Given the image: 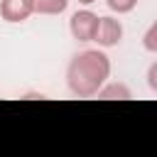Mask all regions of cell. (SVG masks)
<instances>
[{
  "label": "cell",
  "instance_id": "7a4b0ae2",
  "mask_svg": "<svg viewBox=\"0 0 157 157\" xmlns=\"http://www.w3.org/2000/svg\"><path fill=\"white\" fill-rule=\"evenodd\" d=\"M98 15L91 12V10H76L69 20V32L76 42H93L96 37V29H98Z\"/></svg>",
  "mask_w": 157,
  "mask_h": 157
},
{
  "label": "cell",
  "instance_id": "52a82bcc",
  "mask_svg": "<svg viewBox=\"0 0 157 157\" xmlns=\"http://www.w3.org/2000/svg\"><path fill=\"white\" fill-rule=\"evenodd\" d=\"M108 10L110 12H118V15H128L137 7V0H105Z\"/></svg>",
  "mask_w": 157,
  "mask_h": 157
},
{
  "label": "cell",
  "instance_id": "30bf717a",
  "mask_svg": "<svg viewBox=\"0 0 157 157\" xmlns=\"http://www.w3.org/2000/svg\"><path fill=\"white\" fill-rule=\"evenodd\" d=\"M96 0H78V5H93Z\"/></svg>",
  "mask_w": 157,
  "mask_h": 157
},
{
  "label": "cell",
  "instance_id": "277c9868",
  "mask_svg": "<svg viewBox=\"0 0 157 157\" xmlns=\"http://www.w3.org/2000/svg\"><path fill=\"white\" fill-rule=\"evenodd\" d=\"M29 15H34L32 0H0V17L5 22L17 25V22L29 20Z\"/></svg>",
  "mask_w": 157,
  "mask_h": 157
},
{
  "label": "cell",
  "instance_id": "6da1fadb",
  "mask_svg": "<svg viewBox=\"0 0 157 157\" xmlns=\"http://www.w3.org/2000/svg\"><path fill=\"white\" fill-rule=\"evenodd\" d=\"M110 78V59L101 49H83L66 66V86L76 98H93Z\"/></svg>",
  "mask_w": 157,
  "mask_h": 157
},
{
  "label": "cell",
  "instance_id": "ba28073f",
  "mask_svg": "<svg viewBox=\"0 0 157 157\" xmlns=\"http://www.w3.org/2000/svg\"><path fill=\"white\" fill-rule=\"evenodd\" d=\"M142 47H145V52L157 54V22H152V25L147 27V32H145V37H142Z\"/></svg>",
  "mask_w": 157,
  "mask_h": 157
},
{
  "label": "cell",
  "instance_id": "9c48e42d",
  "mask_svg": "<svg viewBox=\"0 0 157 157\" xmlns=\"http://www.w3.org/2000/svg\"><path fill=\"white\" fill-rule=\"evenodd\" d=\"M147 86H150L152 93H157V61H152L150 69H147Z\"/></svg>",
  "mask_w": 157,
  "mask_h": 157
},
{
  "label": "cell",
  "instance_id": "8992f818",
  "mask_svg": "<svg viewBox=\"0 0 157 157\" xmlns=\"http://www.w3.org/2000/svg\"><path fill=\"white\" fill-rule=\"evenodd\" d=\"M69 0H32V10L37 15H61L66 12Z\"/></svg>",
  "mask_w": 157,
  "mask_h": 157
},
{
  "label": "cell",
  "instance_id": "3957f363",
  "mask_svg": "<svg viewBox=\"0 0 157 157\" xmlns=\"http://www.w3.org/2000/svg\"><path fill=\"white\" fill-rule=\"evenodd\" d=\"M93 42H98V47H103V49L118 47V44L123 42V22H120L118 17H110V15L101 17Z\"/></svg>",
  "mask_w": 157,
  "mask_h": 157
},
{
  "label": "cell",
  "instance_id": "5b68a950",
  "mask_svg": "<svg viewBox=\"0 0 157 157\" xmlns=\"http://www.w3.org/2000/svg\"><path fill=\"white\" fill-rule=\"evenodd\" d=\"M98 98H105V101H128V98H132V93H130V88L123 83V81H105L101 88H98V93H96Z\"/></svg>",
  "mask_w": 157,
  "mask_h": 157
}]
</instances>
